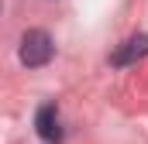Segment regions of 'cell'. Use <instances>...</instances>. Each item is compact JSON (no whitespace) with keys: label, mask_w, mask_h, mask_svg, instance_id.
<instances>
[{"label":"cell","mask_w":148,"mask_h":144,"mask_svg":"<svg viewBox=\"0 0 148 144\" xmlns=\"http://www.w3.org/2000/svg\"><path fill=\"white\" fill-rule=\"evenodd\" d=\"M52 52H55L52 35L41 31V28H31L28 35L21 38V62H24L28 69H41V65H48Z\"/></svg>","instance_id":"obj_1"},{"label":"cell","mask_w":148,"mask_h":144,"mask_svg":"<svg viewBox=\"0 0 148 144\" xmlns=\"http://www.w3.org/2000/svg\"><path fill=\"white\" fill-rule=\"evenodd\" d=\"M35 130H38V137H41V144H62V120H59L55 103L38 107V113H35Z\"/></svg>","instance_id":"obj_2"},{"label":"cell","mask_w":148,"mask_h":144,"mask_svg":"<svg viewBox=\"0 0 148 144\" xmlns=\"http://www.w3.org/2000/svg\"><path fill=\"white\" fill-rule=\"evenodd\" d=\"M148 55V35H131L117 52H114V65H134L138 58H145Z\"/></svg>","instance_id":"obj_3"}]
</instances>
